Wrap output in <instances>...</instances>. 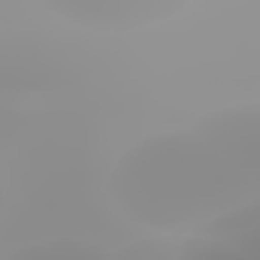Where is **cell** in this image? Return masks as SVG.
I'll return each instance as SVG.
<instances>
[{
  "mask_svg": "<svg viewBox=\"0 0 260 260\" xmlns=\"http://www.w3.org/2000/svg\"><path fill=\"white\" fill-rule=\"evenodd\" d=\"M115 209L157 233H203L260 203V103L218 106L136 139L112 164Z\"/></svg>",
  "mask_w": 260,
  "mask_h": 260,
  "instance_id": "1",
  "label": "cell"
},
{
  "mask_svg": "<svg viewBox=\"0 0 260 260\" xmlns=\"http://www.w3.org/2000/svg\"><path fill=\"white\" fill-rule=\"evenodd\" d=\"M49 15L85 34H145L170 24L194 0H37Z\"/></svg>",
  "mask_w": 260,
  "mask_h": 260,
  "instance_id": "2",
  "label": "cell"
},
{
  "mask_svg": "<svg viewBox=\"0 0 260 260\" xmlns=\"http://www.w3.org/2000/svg\"><path fill=\"white\" fill-rule=\"evenodd\" d=\"M6 260H118L109 248L82 236H46L18 245Z\"/></svg>",
  "mask_w": 260,
  "mask_h": 260,
  "instance_id": "3",
  "label": "cell"
},
{
  "mask_svg": "<svg viewBox=\"0 0 260 260\" xmlns=\"http://www.w3.org/2000/svg\"><path fill=\"white\" fill-rule=\"evenodd\" d=\"M170 260H248L245 251L221 233H191Z\"/></svg>",
  "mask_w": 260,
  "mask_h": 260,
  "instance_id": "4",
  "label": "cell"
},
{
  "mask_svg": "<svg viewBox=\"0 0 260 260\" xmlns=\"http://www.w3.org/2000/svg\"><path fill=\"white\" fill-rule=\"evenodd\" d=\"M209 230L236 242L248 260H260V203L239 212V215H233V218H227V221H221V224H215V227H209Z\"/></svg>",
  "mask_w": 260,
  "mask_h": 260,
  "instance_id": "5",
  "label": "cell"
},
{
  "mask_svg": "<svg viewBox=\"0 0 260 260\" xmlns=\"http://www.w3.org/2000/svg\"><path fill=\"white\" fill-rule=\"evenodd\" d=\"M0 215H3V188H0Z\"/></svg>",
  "mask_w": 260,
  "mask_h": 260,
  "instance_id": "6",
  "label": "cell"
}]
</instances>
